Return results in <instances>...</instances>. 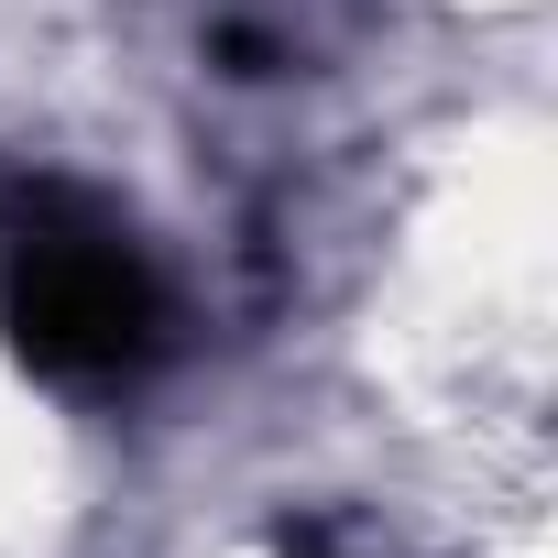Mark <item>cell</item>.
<instances>
[{
	"label": "cell",
	"mask_w": 558,
	"mask_h": 558,
	"mask_svg": "<svg viewBox=\"0 0 558 558\" xmlns=\"http://www.w3.org/2000/svg\"><path fill=\"white\" fill-rule=\"evenodd\" d=\"M0 329L45 384L132 395L175 351V296H165L154 252L99 197L34 186V197H12V230H0Z\"/></svg>",
	"instance_id": "6da1fadb"
}]
</instances>
